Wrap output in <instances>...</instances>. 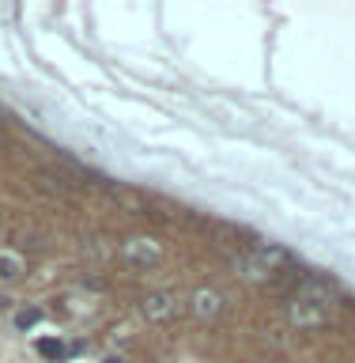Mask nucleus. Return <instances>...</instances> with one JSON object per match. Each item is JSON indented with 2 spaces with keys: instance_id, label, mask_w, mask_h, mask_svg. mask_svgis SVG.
I'll return each instance as SVG.
<instances>
[{
  "instance_id": "1",
  "label": "nucleus",
  "mask_w": 355,
  "mask_h": 363,
  "mask_svg": "<svg viewBox=\"0 0 355 363\" xmlns=\"http://www.w3.org/2000/svg\"><path fill=\"white\" fill-rule=\"evenodd\" d=\"M333 306H337V291L325 280H306L288 303V322L295 329H322L333 322Z\"/></svg>"
},
{
  "instance_id": "2",
  "label": "nucleus",
  "mask_w": 355,
  "mask_h": 363,
  "mask_svg": "<svg viewBox=\"0 0 355 363\" xmlns=\"http://www.w3.org/2000/svg\"><path fill=\"white\" fill-rule=\"evenodd\" d=\"M280 265H288V250L280 246H254L235 257V272L242 280H272L280 272Z\"/></svg>"
},
{
  "instance_id": "3",
  "label": "nucleus",
  "mask_w": 355,
  "mask_h": 363,
  "mask_svg": "<svg viewBox=\"0 0 355 363\" xmlns=\"http://www.w3.org/2000/svg\"><path fill=\"white\" fill-rule=\"evenodd\" d=\"M121 257L129 261L133 269H152V265L163 261V246H159L155 238H129L125 250H121Z\"/></svg>"
},
{
  "instance_id": "4",
  "label": "nucleus",
  "mask_w": 355,
  "mask_h": 363,
  "mask_svg": "<svg viewBox=\"0 0 355 363\" xmlns=\"http://www.w3.org/2000/svg\"><path fill=\"white\" fill-rule=\"evenodd\" d=\"M140 311H144L147 322H167V318L178 314V295H174V291H152V295L144 299Z\"/></svg>"
},
{
  "instance_id": "5",
  "label": "nucleus",
  "mask_w": 355,
  "mask_h": 363,
  "mask_svg": "<svg viewBox=\"0 0 355 363\" xmlns=\"http://www.w3.org/2000/svg\"><path fill=\"white\" fill-rule=\"evenodd\" d=\"M193 314H197L201 322H212V318H220V314H223V295L212 291V288L193 291Z\"/></svg>"
},
{
  "instance_id": "6",
  "label": "nucleus",
  "mask_w": 355,
  "mask_h": 363,
  "mask_svg": "<svg viewBox=\"0 0 355 363\" xmlns=\"http://www.w3.org/2000/svg\"><path fill=\"white\" fill-rule=\"evenodd\" d=\"M19 272H23V257L16 250H0V284L19 280Z\"/></svg>"
},
{
  "instance_id": "7",
  "label": "nucleus",
  "mask_w": 355,
  "mask_h": 363,
  "mask_svg": "<svg viewBox=\"0 0 355 363\" xmlns=\"http://www.w3.org/2000/svg\"><path fill=\"white\" fill-rule=\"evenodd\" d=\"M34 348H38V356H45V359H53V363H61V359H68V345H64V340L42 337V340H34Z\"/></svg>"
},
{
  "instance_id": "8",
  "label": "nucleus",
  "mask_w": 355,
  "mask_h": 363,
  "mask_svg": "<svg viewBox=\"0 0 355 363\" xmlns=\"http://www.w3.org/2000/svg\"><path fill=\"white\" fill-rule=\"evenodd\" d=\"M38 322H42V311H38V306H27V311L16 314V325H19V329H30V325H38Z\"/></svg>"
},
{
  "instance_id": "9",
  "label": "nucleus",
  "mask_w": 355,
  "mask_h": 363,
  "mask_svg": "<svg viewBox=\"0 0 355 363\" xmlns=\"http://www.w3.org/2000/svg\"><path fill=\"white\" fill-rule=\"evenodd\" d=\"M102 363H121V359H118V356H106V359H102Z\"/></svg>"
}]
</instances>
